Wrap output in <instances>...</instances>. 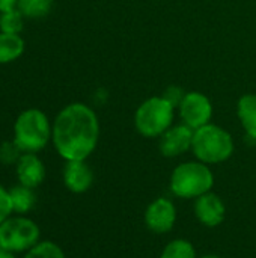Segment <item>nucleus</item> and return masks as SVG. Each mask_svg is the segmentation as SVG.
I'll return each instance as SVG.
<instances>
[{
  "label": "nucleus",
  "instance_id": "obj_7",
  "mask_svg": "<svg viewBox=\"0 0 256 258\" xmlns=\"http://www.w3.org/2000/svg\"><path fill=\"white\" fill-rule=\"evenodd\" d=\"M180 113L186 125L198 130L208 124L213 115V107L210 100L201 92H189L183 97L180 103Z\"/></svg>",
  "mask_w": 256,
  "mask_h": 258
},
{
  "label": "nucleus",
  "instance_id": "obj_15",
  "mask_svg": "<svg viewBox=\"0 0 256 258\" xmlns=\"http://www.w3.org/2000/svg\"><path fill=\"white\" fill-rule=\"evenodd\" d=\"M12 210L17 213H27L35 206V194L30 187L26 186H15L9 190Z\"/></svg>",
  "mask_w": 256,
  "mask_h": 258
},
{
  "label": "nucleus",
  "instance_id": "obj_24",
  "mask_svg": "<svg viewBox=\"0 0 256 258\" xmlns=\"http://www.w3.org/2000/svg\"><path fill=\"white\" fill-rule=\"evenodd\" d=\"M202 258H219V257H216V255H205V257H202Z\"/></svg>",
  "mask_w": 256,
  "mask_h": 258
},
{
  "label": "nucleus",
  "instance_id": "obj_2",
  "mask_svg": "<svg viewBox=\"0 0 256 258\" xmlns=\"http://www.w3.org/2000/svg\"><path fill=\"white\" fill-rule=\"evenodd\" d=\"M192 148L201 162L220 163L231 157L234 151V142L226 130L213 124H207L195 130Z\"/></svg>",
  "mask_w": 256,
  "mask_h": 258
},
{
  "label": "nucleus",
  "instance_id": "obj_17",
  "mask_svg": "<svg viewBox=\"0 0 256 258\" xmlns=\"http://www.w3.org/2000/svg\"><path fill=\"white\" fill-rule=\"evenodd\" d=\"M0 29L5 33H15V35H18V32L23 29V14L20 12V9L11 8V9L2 12Z\"/></svg>",
  "mask_w": 256,
  "mask_h": 258
},
{
  "label": "nucleus",
  "instance_id": "obj_13",
  "mask_svg": "<svg viewBox=\"0 0 256 258\" xmlns=\"http://www.w3.org/2000/svg\"><path fill=\"white\" fill-rule=\"evenodd\" d=\"M238 118L247 135L256 139V95H244L238 101Z\"/></svg>",
  "mask_w": 256,
  "mask_h": 258
},
{
  "label": "nucleus",
  "instance_id": "obj_6",
  "mask_svg": "<svg viewBox=\"0 0 256 258\" xmlns=\"http://www.w3.org/2000/svg\"><path fill=\"white\" fill-rule=\"evenodd\" d=\"M39 239L38 225L26 218H12L0 224V248L11 252L32 249Z\"/></svg>",
  "mask_w": 256,
  "mask_h": 258
},
{
  "label": "nucleus",
  "instance_id": "obj_16",
  "mask_svg": "<svg viewBox=\"0 0 256 258\" xmlns=\"http://www.w3.org/2000/svg\"><path fill=\"white\" fill-rule=\"evenodd\" d=\"M18 9L26 17H44L51 9V0H18Z\"/></svg>",
  "mask_w": 256,
  "mask_h": 258
},
{
  "label": "nucleus",
  "instance_id": "obj_12",
  "mask_svg": "<svg viewBox=\"0 0 256 258\" xmlns=\"http://www.w3.org/2000/svg\"><path fill=\"white\" fill-rule=\"evenodd\" d=\"M17 175L23 186L33 189L38 184H41V181L44 180L45 169L42 162L35 154L27 153L21 156L17 163Z\"/></svg>",
  "mask_w": 256,
  "mask_h": 258
},
{
  "label": "nucleus",
  "instance_id": "obj_4",
  "mask_svg": "<svg viewBox=\"0 0 256 258\" xmlns=\"http://www.w3.org/2000/svg\"><path fill=\"white\" fill-rule=\"evenodd\" d=\"M213 183V174L204 163L189 162L174 171L170 189L180 198H195L207 194Z\"/></svg>",
  "mask_w": 256,
  "mask_h": 258
},
{
  "label": "nucleus",
  "instance_id": "obj_5",
  "mask_svg": "<svg viewBox=\"0 0 256 258\" xmlns=\"http://www.w3.org/2000/svg\"><path fill=\"white\" fill-rule=\"evenodd\" d=\"M174 106L166 98L152 97L142 103L136 112V127L140 135L155 138L163 135L172 124Z\"/></svg>",
  "mask_w": 256,
  "mask_h": 258
},
{
  "label": "nucleus",
  "instance_id": "obj_10",
  "mask_svg": "<svg viewBox=\"0 0 256 258\" xmlns=\"http://www.w3.org/2000/svg\"><path fill=\"white\" fill-rule=\"evenodd\" d=\"M198 219L207 227H217L225 218V206L222 200L214 194H204L198 197L195 204Z\"/></svg>",
  "mask_w": 256,
  "mask_h": 258
},
{
  "label": "nucleus",
  "instance_id": "obj_20",
  "mask_svg": "<svg viewBox=\"0 0 256 258\" xmlns=\"http://www.w3.org/2000/svg\"><path fill=\"white\" fill-rule=\"evenodd\" d=\"M20 148L15 142H5L0 147V162L14 163L20 160Z\"/></svg>",
  "mask_w": 256,
  "mask_h": 258
},
{
  "label": "nucleus",
  "instance_id": "obj_3",
  "mask_svg": "<svg viewBox=\"0 0 256 258\" xmlns=\"http://www.w3.org/2000/svg\"><path fill=\"white\" fill-rule=\"evenodd\" d=\"M15 139L21 151L35 153L44 148L50 139V124L47 116L38 109L23 112L15 122Z\"/></svg>",
  "mask_w": 256,
  "mask_h": 258
},
{
  "label": "nucleus",
  "instance_id": "obj_8",
  "mask_svg": "<svg viewBox=\"0 0 256 258\" xmlns=\"http://www.w3.org/2000/svg\"><path fill=\"white\" fill-rule=\"evenodd\" d=\"M175 218H177V213H175L174 204L164 198L154 201L145 213L146 225L154 233L170 231L175 224Z\"/></svg>",
  "mask_w": 256,
  "mask_h": 258
},
{
  "label": "nucleus",
  "instance_id": "obj_11",
  "mask_svg": "<svg viewBox=\"0 0 256 258\" xmlns=\"http://www.w3.org/2000/svg\"><path fill=\"white\" fill-rule=\"evenodd\" d=\"M63 181L71 192L81 194L91 187L94 175L91 168L83 160H68L63 169Z\"/></svg>",
  "mask_w": 256,
  "mask_h": 258
},
{
  "label": "nucleus",
  "instance_id": "obj_9",
  "mask_svg": "<svg viewBox=\"0 0 256 258\" xmlns=\"http://www.w3.org/2000/svg\"><path fill=\"white\" fill-rule=\"evenodd\" d=\"M193 128L189 125H177L167 128L160 139V150L166 157H175L187 151L193 144Z\"/></svg>",
  "mask_w": 256,
  "mask_h": 258
},
{
  "label": "nucleus",
  "instance_id": "obj_22",
  "mask_svg": "<svg viewBox=\"0 0 256 258\" xmlns=\"http://www.w3.org/2000/svg\"><path fill=\"white\" fill-rule=\"evenodd\" d=\"M17 0H0V12H5L11 8H14Z\"/></svg>",
  "mask_w": 256,
  "mask_h": 258
},
{
  "label": "nucleus",
  "instance_id": "obj_1",
  "mask_svg": "<svg viewBox=\"0 0 256 258\" xmlns=\"http://www.w3.org/2000/svg\"><path fill=\"white\" fill-rule=\"evenodd\" d=\"M100 125L92 109L81 103L66 106L56 118L53 142L66 160H84L98 142Z\"/></svg>",
  "mask_w": 256,
  "mask_h": 258
},
{
  "label": "nucleus",
  "instance_id": "obj_14",
  "mask_svg": "<svg viewBox=\"0 0 256 258\" xmlns=\"http://www.w3.org/2000/svg\"><path fill=\"white\" fill-rule=\"evenodd\" d=\"M24 50L23 39L15 33H0V63L17 59Z\"/></svg>",
  "mask_w": 256,
  "mask_h": 258
},
{
  "label": "nucleus",
  "instance_id": "obj_21",
  "mask_svg": "<svg viewBox=\"0 0 256 258\" xmlns=\"http://www.w3.org/2000/svg\"><path fill=\"white\" fill-rule=\"evenodd\" d=\"M12 203H11V195L5 187L0 184V224L8 219V216L12 213Z\"/></svg>",
  "mask_w": 256,
  "mask_h": 258
},
{
  "label": "nucleus",
  "instance_id": "obj_23",
  "mask_svg": "<svg viewBox=\"0 0 256 258\" xmlns=\"http://www.w3.org/2000/svg\"><path fill=\"white\" fill-rule=\"evenodd\" d=\"M0 258H15V257L12 255V252H11V251H6V249L0 248Z\"/></svg>",
  "mask_w": 256,
  "mask_h": 258
},
{
  "label": "nucleus",
  "instance_id": "obj_18",
  "mask_svg": "<svg viewBox=\"0 0 256 258\" xmlns=\"http://www.w3.org/2000/svg\"><path fill=\"white\" fill-rule=\"evenodd\" d=\"M161 258H196V252L189 242L174 240L164 248Z\"/></svg>",
  "mask_w": 256,
  "mask_h": 258
},
{
  "label": "nucleus",
  "instance_id": "obj_19",
  "mask_svg": "<svg viewBox=\"0 0 256 258\" xmlns=\"http://www.w3.org/2000/svg\"><path fill=\"white\" fill-rule=\"evenodd\" d=\"M24 258H65L62 249L51 242L36 243L32 249H29L27 255Z\"/></svg>",
  "mask_w": 256,
  "mask_h": 258
}]
</instances>
